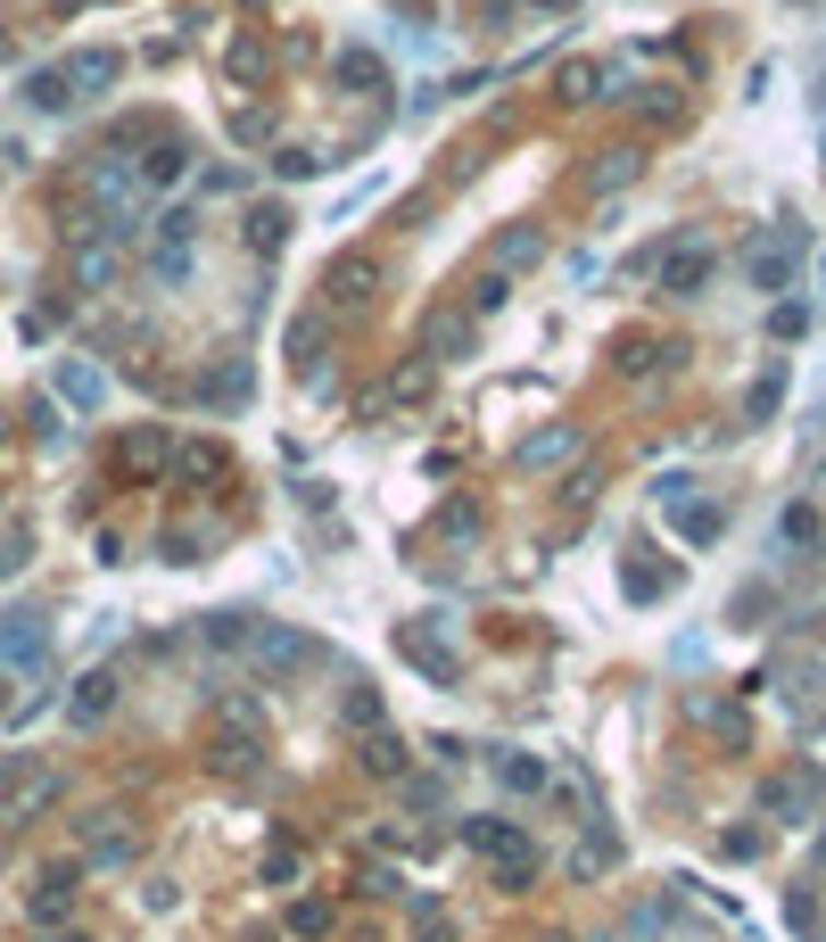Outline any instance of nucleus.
<instances>
[{"instance_id": "1", "label": "nucleus", "mask_w": 826, "mask_h": 942, "mask_svg": "<svg viewBox=\"0 0 826 942\" xmlns=\"http://www.w3.org/2000/svg\"><path fill=\"white\" fill-rule=\"evenodd\" d=\"M760 802H769V819H786V827H810V819H818V769H786V777H769V793H760Z\"/></svg>"}, {"instance_id": "2", "label": "nucleus", "mask_w": 826, "mask_h": 942, "mask_svg": "<svg viewBox=\"0 0 826 942\" xmlns=\"http://www.w3.org/2000/svg\"><path fill=\"white\" fill-rule=\"evenodd\" d=\"M661 290H670V298H703V290H711V248L677 240L670 257H661Z\"/></svg>"}, {"instance_id": "3", "label": "nucleus", "mask_w": 826, "mask_h": 942, "mask_svg": "<svg viewBox=\"0 0 826 942\" xmlns=\"http://www.w3.org/2000/svg\"><path fill=\"white\" fill-rule=\"evenodd\" d=\"M0 653L17 661V670H42V661H50V628H42L34 612H9V621H0Z\"/></svg>"}, {"instance_id": "4", "label": "nucleus", "mask_w": 826, "mask_h": 942, "mask_svg": "<svg viewBox=\"0 0 826 942\" xmlns=\"http://www.w3.org/2000/svg\"><path fill=\"white\" fill-rule=\"evenodd\" d=\"M793 248H802V232H786L777 248H752V290H786L793 282Z\"/></svg>"}, {"instance_id": "5", "label": "nucleus", "mask_w": 826, "mask_h": 942, "mask_svg": "<svg viewBox=\"0 0 826 942\" xmlns=\"http://www.w3.org/2000/svg\"><path fill=\"white\" fill-rule=\"evenodd\" d=\"M58 397H67V405H99V397H108V373L83 364V356H67L58 364Z\"/></svg>"}, {"instance_id": "6", "label": "nucleus", "mask_w": 826, "mask_h": 942, "mask_svg": "<svg viewBox=\"0 0 826 942\" xmlns=\"http://www.w3.org/2000/svg\"><path fill=\"white\" fill-rule=\"evenodd\" d=\"M373 282H380V273L364 257H339L331 264V306H364V298H373Z\"/></svg>"}, {"instance_id": "7", "label": "nucleus", "mask_w": 826, "mask_h": 942, "mask_svg": "<svg viewBox=\"0 0 826 942\" xmlns=\"http://www.w3.org/2000/svg\"><path fill=\"white\" fill-rule=\"evenodd\" d=\"M174 471L206 488V480H224V471H232V455H224V447H206V438H190V447H174Z\"/></svg>"}, {"instance_id": "8", "label": "nucleus", "mask_w": 826, "mask_h": 942, "mask_svg": "<svg viewBox=\"0 0 826 942\" xmlns=\"http://www.w3.org/2000/svg\"><path fill=\"white\" fill-rule=\"evenodd\" d=\"M182 174H190V150H182V141H157V150H150V157H141V182H150V190H166V182H182Z\"/></svg>"}, {"instance_id": "9", "label": "nucleus", "mask_w": 826, "mask_h": 942, "mask_svg": "<svg viewBox=\"0 0 826 942\" xmlns=\"http://www.w3.org/2000/svg\"><path fill=\"white\" fill-rule=\"evenodd\" d=\"M554 99H603V67H587V58H570V67H554Z\"/></svg>"}, {"instance_id": "10", "label": "nucleus", "mask_w": 826, "mask_h": 942, "mask_svg": "<svg viewBox=\"0 0 826 942\" xmlns=\"http://www.w3.org/2000/svg\"><path fill=\"white\" fill-rule=\"evenodd\" d=\"M166 455H174V438H166V431H132L125 447H116V463H125V471H157Z\"/></svg>"}, {"instance_id": "11", "label": "nucleus", "mask_w": 826, "mask_h": 942, "mask_svg": "<svg viewBox=\"0 0 826 942\" xmlns=\"http://www.w3.org/2000/svg\"><path fill=\"white\" fill-rule=\"evenodd\" d=\"M339 83H347V92H389V67H380L373 50H339Z\"/></svg>"}, {"instance_id": "12", "label": "nucleus", "mask_w": 826, "mask_h": 942, "mask_svg": "<svg viewBox=\"0 0 826 942\" xmlns=\"http://www.w3.org/2000/svg\"><path fill=\"white\" fill-rule=\"evenodd\" d=\"M496 786H505V793H545V761H529V753H496Z\"/></svg>"}, {"instance_id": "13", "label": "nucleus", "mask_w": 826, "mask_h": 942, "mask_svg": "<svg viewBox=\"0 0 826 942\" xmlns=\"http://www.w3.org/2000/svg\"><path fill=\"white\" fill-rule=\"evenodd\" d=\"M99 83H116V50H83V58H67V92H99Z\"/></svg>"}, {"instance_id": "14", "label": "nucleus", "mask_w": 826, "mask_h": 942, "mask_svg": "<svg viewBox=\"0 0 826 942\" xmlns=\"http://www.w3.org/2000/svg\"><path fill=\"white\" fill-rule=\"evenodd\" d=\"M67 711H75L83 728H92V719H108V711H116V679H108V670H92V679H83V695L67 703Z\"/></svg>"}, {"instance_id": "15", "label": "nucleus", "mask_w": 826, "mask_h": 942, "mask_svg": "<svg viewBox=\"0 0 826 942\" xmlns=\"http://www.w3.org/2000/svg\"><path fill=\"white\" fill-rule=\"evenodd\" d=\"M25 99H34L42 116H58L67 99H75V92H67V67H42V75H25Z\"/></svg>"}, {"instance_id": "16", "label": "nucleus", "mask_w": 826, "mask_h": 942, "mask_svg": "<svg viewBox=\"0 0 826 942\" xmlns=\"http://www.w3.org/2000/svg\"><path fill=\"white\" fill-rule=\"evenodd\" d=\"M248 389H257V373H248V364H224V373L206 380V405H248Z\"/></svg>"}, {"instance_id": "17", "label": "nucleus", "mask_w": 826, "mask_h": 942, "mask_svg": "<svg viewBox=\"0 0 826 942\" xmlns=\"http://www.w3.org/2000/svg\"><path fill=\"white\" fill-rule=\"evenodd\" d=\"M570 447H579V431L563 422V431H538V438H521V463H563Z\"/></svg>"}, {"instance_id": "18", "label": "nucleus", "mask_w": 826, "mask_h": 942, "mask_svg": "<svg viewBox=\"0 0 826 942\" xmlns=\"http://www.w3.org/2000/svg\"><path fill=\"white\" fill-rule=\"evenodd\" d=\"M538 224H521V232H505V248H496V273H521V264H538Z\"/></svg>"}, {"instance_id": "19", "label": "nucleus", "mask_w": 826, "mask_h": 942, "mask_svg": "<svg viewBox=\"0 0 826 942\" xmlns=\"http://www.w3.org/2000/svg\"><path fill=\"white\" fill-rule=\"evenodd\" d=\"M364 769H373V777H397V769H405V744H397V735H364Z\"/></svg>"}, {"instance_id": "20", "label": "nucleus", "mask_w": 826, "mask_h": 942, "mask_svg": "<svg viewBox=\"0 0 826 942\" xmlns=\"http://www.w3.org/2000/svg\"><path fill=\"white\" fill-rule=\"evenodd\" d=\"M248 240H257L264 257H273V248L290 240V215H282V208H257V215H248Z\"/></svg>"}, {"instance_id": "21", "label": "nucleus", "mask_w": 826, "mask_h": 942, "mask_svg": "<svg viewBox=\"0 0 826 942\" xmlns=\"http://www.w3.org/2000/svg\"><path fill=\"white\" fill-rule=\"evenodd\" d=\"M677 538H719V505H677Z\"/></svg>"}, {"instance_id": "22", "label": "nucleus", "mask_w": 826, "mask_h": 942, "mask_svg": "<svg viewBox=\"0 0 826 942\" xmlns=\"http://www.w3.org/2000/svg\"><path fill=\"white\" fill-rule=\"evenodd\" d=\"M157 282H190V240H157Z\"/></svg>"}, {"instance_id": "23", "label": "nucleus", "mask_w": 826, "mask_h": 942, "mask_svg": "<svg viewBox=\"0 0 826 942\" xmlns=\"http://www.w3.org/2000/svg\"><path fill=\"white\" fill-rule=\"evenodd\" d=\"M257 653H264V661H306V637H298V628H264Z\"/></svg>"}, {"instance_id": "24", "label": "nucleus", "mask_w": 826, "mask_h": 942, "mask_svg": "<svg viewBox=\"0 0 826 942\" xmlns=\"http://www.w3.org/2000/svg\"><path fill=\"white\" fill-rule=\"evenodd\" d=\"M438 348H447V356H463V348H471V322H463V315H438V322H430V356H438Z\"/></svg>"}, {"instance_id": "25", "label": "nucleus", "mask_w": 826, "mask_h": 942, "mask_svg": "<svg viewBox=\"0 0 826 942\" xmlns=\"http://www.w3.org/2000/svg\"><path fill=\"white\" fill-rule=\"evenodd\" d=\"M438 529H447V538H480V505H471V496H455V505L438 513Z\"/></svg>"}, {"instance_id": "26", "label": "nucleus", "mask_w": 826, "mask_h": 942, "mask_svg": "<svg viewBox=\"0 0 826 942\" xmlns=\"http://www.w3.org/2000/svg\"><path fill=\"white\" fill-rule=\"evenodd\" d=\"M637 174V150H603V166H595V190H620Z\"/></svg>"}, {"instance_id": "27", "label": "nucleus", "mask_w": 826, "mask_h": 942, "mask_svg": "<svg viewBox=\"0 0 826 942\" xmlns=\"http://www.w3.org/2000/svg\"><path fill=\"white\" fill-rule=\"evenodd\" d=\"M505 298H512V273H488V282L471 290V315H496Z\"/></svg>"}, {"instance_id": "28", "label": "nucleus", "mask_w": 826, "mask_h": 942, "mask_svg": "<svg viewBox=\"0 0 826 942\" xmlns=\"http://www.w3.org/2000/svg\"><path fill=\"white\" fill-rule=\"evenodd\" d=\"M786 538H793V546H818L826 529H818V513H810V505H793V513H786Z\"/></svg>"}, {"instance_id": "29", "label": "nucleus", "mask_w": 826, "mask_h": 942, "mask_svg": "<svg viewBox=\"0 0 826 942\" xmlns=\"http://www.w3.org/2000/svg\"><path fill=\"white\" fill-rule=\"evenodd\" d=\"M206 637H215V645H248V637H257V628H248L240 612H215V621H206Z\"/></svg>"}, {"instance_id": "30", "label": "nucleus", "mask_w": 826, "mask_h": 942, "mask_svg": "<svg viewBox=\"0 0 826 942\" xmlns=\"http://www.w3.org/2000/svg\"><path fill=\"white\" fill-rule=\"evenodd\" d=\"M290 934H331V909H322V902H298V909H290Z\"/></svg>"}, {"instance_id": "31", "label": "nucleus", "mask_w": 826, "mask_h": 942, "mask_svg": "<svg viewBox=\"0 0 826 942\" xmlns=\"http://www.w3.org/2000/svg\"><path fill=\"white\" fill-rule=\"evenodd\" d=\"M703 719H711L728 744H744V711H728V703H703Z\"/></svg>"}, {"instance_id": "32", "label": "nucleus", "mask_w": 826, "mask_h": 942, "mask_svg": "<svg viewBox=\"0 0 826 942\" xmlns=\"http://www.w3.org/2000/svg\"><path fill=\"white\" fill-rule=\"evenodd\" d=\"M315 348H322V322H298V331H290V356H298V364H322Z\"/></svg>"}, {"instance_id": "33", "label": "nucleus", "mask_w": 826, "mask_h": 942, "mask_svg": "<svg viewBox=\"0 0 826 942\" xmlns=\"http://www.w3.org/2000/svg\"><path fill=\"white\" fill-rule=\"evenodd\" d=\"M75 273H83V282L99 290V282H108V273H116V257H108V248H83V264H75Z\"/></svg>"}, {"instance_id": "34", "label": "nucleus", "mask_w": 826, "mask_h": 942, "mask_svg": "<svg viewBox=\"0 0 826 942\" xmlns=\"http://www.w3.org/2000/svg\"><path fill=\"white\" fill-rule=\"evenodd\" d=\"M628 596H670V570H628Z\"/></svg>"}, {"instance_id": "35", "label": "nucleus", "mask_w": 826, "mask_h": 942, "mask_svg": "<svg viewBox=\"0 0 826 942\" xmlns=\"http://www.w3.org/2000/svg\"><path fill=\"white\" fill-rule=\"evenodd\" d=\"M273 174H282V182H298V174H315V157H306V150H282V157H273Z\"/></svg>"}, {"instance_id": "36", "label": "nucleus", "mask_w": 826, "mask_h": 942, "mask_svg": "<svg viewBox=\"0 0 826 942\" xmlns=\"http://www.w3.org/2000/svg\"><path fill=\"white\" fill-rule=\"evenodd\" d=\"M9 563H17V554H9V546H0V570H9Z\"/></svg>"}, {"instance_id": "37", "label": "nucleus", "mask_w": 826, "mask_h": 942, "mask_svg": "<svg viewBox=\"0 0 826 942\" xmlns=\"http://www.w3.org/2000/svg\"><path fill=\"white\" fill-rule=\"evenodd\" d=\"M538 9H563V0H538Z\"/></svg>"}, {"instance_id": "38", "label": "nucleus", "mask_w": 826, "mask_h": 942, "mask_svg": "<svg viewBox=\"0 0 826 942\" xmlns=\"http://www.w3.org/2000/svg\"><path fill=\"white\" fill-rule=\"evenodd\" d=\"M818 860H826V835H818Z\"/></svg>"}, {"instance_id": "39", "label": "nucleus", "mask_w": 826, "mask_h": 942, "mask_svg": "<svg viewBox=\"0 0 826 942\" xmlns=\"http://www.w3.org/2000/svg\"><path fill=\"white\" fill-rule=\"evenodd\" d=\"M818 282H826V257H818Z\"/></svg>"}, {"instance_id": "40", "label": "nucleus", "mask_w": 826, "mask_h": 942, "mask_svg": "<svg viewBox=\"0 0 826 942\" xmlns=\"http://www.w3.org/2000/svg\"><path fill=\"white\" fill-rule=\"evenodd\" d=\"M0 58H9V50H0Z\"/></svg>"}]
</instances>
